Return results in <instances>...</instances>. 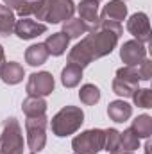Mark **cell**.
<instances>
[{
	"mask_svg": "<svg viewBox=\"0 0 152 154\" xmlns=\"http://www.w3.org/2000/svg\"><path fill=\"white\" fill-rule=\"evenodd\" d=\"M31 154H36V152H31Z\"/></svg>",
	"mask_w": 152,
	"mask_h": 154,
	"instance_id": "cell-34",
	"label": "cell"
},
{
	"mask_svg": "<svg viewBox=\"0 0 152 154\" xmlns=\"http://www.w3.org/2000/svg\"><path fill=\"white\" fill-rule=\"evenodd\" d=\"M22 111L27 116L45 115V111H47V100L43 97H32V95H29L22 102Z\"/></svg>",
	"mask_w": 152,
	"mask_h": 154,
	"instance_id": "cell-17",
	"label": "cell"
},
{
	"mask_svg": "<svg viewBox=\"0 0 152 154\" xmlns=\"http://www.w3.org/2000/svg\"><path fill=\"white\" fill-rule=\"evenodd\" d=\"M132 133L138 136V138H149L152 134V116L150 115H140L132 120V125H131Z\"/></svg>",
	"mask_w": 152,
	"mask_h": 154,
	"instance_id": "cell-20",
	"label": "cell"
},
{
	"mask_svg": "<svg viewBox=\"0 0 152 154\" xmlns=\"http://www.w3.org/2000/svg\"><path fill=\"white\" fill-rule=\"evenodd\" d=\"M45 32H47V25L39 23V22H34L31 18H22L14 25V34L20 39H32L36 36L45 34Z\"/></svg>",
	"mask_w": 152,
	"mask_h": 154,
	"instance_id": "cell-10",
	"label": "cell"
},
{
	"mask_svg": "<svg viewBox=\"0 0 152 154\" xmlns=\"http://www.w3.org/2000/svg\"><path fill=\"white\" fill-rule=\"evenodd\" d=\"M90 31V25L86 22H82L81 18H70L63 23V34H66L68 38H81L82 34H86Z\"/></svg>",
	"mask_w": 152,
	"mask_h": 154,
	"instance_id": "cell-18",
	"label": "cell"
},
{
	"mask_svg": "<svg viewBox=\"0 0 152 154\" xmlns=\"http://www.w3.org/2000/svg\"><path fill=\"white\" fill-rule=\"evenodd\" d=\"M0 154H23V134L14 116L5 118L2 124Z\"/></svg>",
	"mask_w": 152,
	"mask_h": 154,
	"instance_id": "cell-3",
	"label": "cell"
},
{
	"mask_svg": "<svg viewBox=\"0 0 152 154\" xmlns=\"http://www.w3.org/2000/svg\"><path fill=\"white\" fill-rule=\"evenodd\" d=\"M120 149V133L116 129H106L104 131V151L114 152Z\"/></svg>",
	"mask_w": 152,
	"mask_h": 154,
	"instance_id": "cell-27",
	"label": "cell"
},
{
	"mask_svg": "<svg viewBox=\"0 0 152 154\" xmlns=\"http://www.w3.org/2000/svg\"><path fill=\"white\" fill-rule=\"evenodd\" d=\"M27 0H4V4L9 7V9H13V11H20L22 7H23V4H25Z\"/></svg>",
	"mask_w": 152,
	"mask_h": 154,
	"instance_id": "cell-30",
	"label": "cell"
},
{
	"mask_svg": "<svg viewBox=\"0 0 152 154\" xmlns=\"http://www.w3.org/2000/svg\"><path fill=\"white\" fill-rule=\"evenodd\" d=\"M77 11H79V18L86 22L90 27L99 22V2L97 0H81V4L77 5Z\"/></svg>",
	"mask_w": 152,
	"mask_h": 154,
	"instance_id": "cell-14",
	"label": "cell"
},
{
	"mask_svg": "<svg viewBox=\"0 0 152 154\" xmlns=\"http://www.w3.org/2000/svg\"><path fill=\"white\" fill-rule=\"evenodd\" d=\"M84 122V111L77 106H65L61 111H57L50 122L52 133L59 138L70 136L79 131V127Z\"/></svg>",
	"mask_w": 152,
	"mask_h": 154,
	"instance_id": "cell-2",
	"label": "cell"
},
{
	"mask_svg": "<svg viewBox=\"0 0 152 154\" xmlns=\"http://www.w3.org/2000/svg\"><path fill=\"white\" fill-rule=\"evenodd\" d=\"M109 154H134V152H132V151H123V149H118V151L109 152Z\"/></svg>",
	"mask_w": 152,
	"mask_h": 154,
	"instance_id": "cell-32",
	"label": "cell"
},
{
	"mask_svg": "<svg viewBox=\"0 0 152 154\" xmlns=\"http://www.w3.org/2000/svg\"><path fill=\"white\" fill-rule=\"evenodd\" d=\"M108 115H109V118L113 122L122 124V122H125V120L131 118V115H132V106L129 102H125L123 99L122 100H113L108 106Z\"/></svg>",
	"mask_w": 152,
	"mask_h": 154,
	"instance_id": "cell-13",
	"label": "cell"
},
{
	"mask_svg": "<svg viewBox=\"0 0 152 154\" xmlns=\"http://www.w3.org/2000/svg\"><path fill=\"white\" fill-rule=\"evenodd\" d=\"M72 149L77 154H97L104 149V131L102 129H88L77 134L72 140Z\"/></svg>",
	"mask_w": 152,
	"mask_h": 154,
	"instance_id": "cell-5",
	"label": "cell"
},
{
	"mask_svg": "<svg viewBox=\"0 0 152 154\" xmlns=\"http://www.w3.org/2000/svg\"><path fill=\"white\" fill-rule=\"evenodd\" d=\"M116 79H122V81H127V82L138 86V82H140L138 68L136 66H122L116 70Z\"/></svg>",
	"mask_w": 152,
	"mask_h": 154,
	"instance_id": "cell-28",
	"label": "cell"
},
{
	"mask_svg": "<svg viewBox=\"0 0 152 154\" xmlns=\"http://www.w3.org/2000/svg\"><path fill=\"white\" fill-rule=\"evenodd\" d=\"M127 31L140 43H149L150 39V22L145 13H136L127 20Z\"/></svg>",
	"mask_w": 152,
	"mask_h": 154,
	"instance_id": "cell-9",
	"label": "cell"
},
{
	"mask_svg": "<svg viewBox=\"0 0 152 154\" xmlns=\"http://www.w3.org/2000/svg\"><path fill=\"white\" fill-rule=\"evenodd\" d=\"M48 56H50V54H48L45 43L31 45V47L25 50V61H27V65H31V66H39V65L47 63Z\"/></svg>",
	"mask_w": 152,
	"mask_h": 154,
	"instance_id": "cell-16",
	"label": "cell"
},
{
	"mask_svg": "<svg viewBox=\"0 0 152 154\" xmlns=\"http://www.w3.org/2000/svg\"><path fill=\"white\" fill-rule=\"evenodd\" d=\"M54 77L50 72H36L27 81V93L32 97H47L54 91Z\"/></svg>",
	"mask_w": 152,
	"mask_h": 154,
	"instance_id": "cell-7",
	"label": "cell"
},
{
	"mask_svg": "<svg viewBox=\"0 0 152 154\" xmlns=\"http://www.w3.org/2000/svg\"><path fill=\"white\" fill-rule=\"evenodd\" d=\"M79 99L86 106H95L100 100V90L95 84H84L79 91Z\"/></svg>",
	"mask_w": 152,
	"mask_h": 154,
	"instance_id": "cell-22",
	"label": "cell"
},
{
	"mask_svg": "<svg viewBox=\"0 0 152 154\" xmlns=\"http://www.w3.org/2000/svg\"><path fill=\"white\" fill-rule=\"evenodd\" d=\"M14 25H16L14 11L9 9L7 5H0V34L2 36L13 34L14 32Z\"/></svg>",
	"mask_w": 152,
	"mask_h": 154,
	"instance_id": "cell-19",
	"label": "cell"
},
{
	"mask_svg": "<svg viewBox=\"0 0 152 154\" xmlns=\"http://www.w3.org/2000/svg\"><path fill=\"white\" fill-rule=\"evenodd\" d=\"M132 102H134V106H138V108H152V91L149 88H138L134 93H132Z\"/></svg>",
	"mask_w": 152,
	"mask_h": 154,
	"instance_id": "cell-26",
	"label": "cell"
},
{
	"mask_svg": "<svg viewBox=\"0 0 152 154\" xmlns=\"http://www.w3.org/2000/svg\"><path fill=\"white\" fill-rule=\"evenodd\" d=\"M120 57L125 63V66H138L147 57V48H145L143 43H140L136 39H129L122 45Z\"/></svg>",
	"mask_w": 152,
	"mask_h": 154,
	"instance_id": "cell-8",
	"label": "cell"
},
{
	"mask_svg": "<svg viewBox=\"0 0 152 154\" xmlns=\"http://www.w3.org/2000/svg\"><path fill=\"white\" fill-rule=\"evenodd\" d=\"M127 16V5L123 4V0H111L108 5H104L102 14L99 20H109V22H122Z\"/></svg>",
	"mask_w": 152,
	"mask_h": 154,
	"instance_id": "cell-12",
	"label": "cell"
},
{
	"mask_svg": "<svg viewBox=\"0 0 152 154\" xmlns=\"http://www.w3.org/2000/svg\"><path fill=\"white\" fill-rule=\"evenodd\" d=\"M150 149H152V143L147 142V143H145V154H150Z\"/></svg>",
	"mask_w": 152,
	"mask_h": 154,
	"instance_id": "cell-33",
	"label": "cell"
},
{
	"mask_svg": "<svg viewBox=\"0 0 152 154\" xmlns=\"http://www.w3.org/2000/svg\"><path fill=\"white\" fill-rule=\"evenodd\" d=\"M68 43H70V38H68L66 34H63V32H54V34H50V36L47 38L45 47H47L48 54H52V56H61V54L66 52Z\"/></svg>",
	"mask_w": 152,
	"mask_h": 154,
	"instance_id": "cell-15",
	"label": "cell"
},
{
	"mask_svg": "<svg viewBox=\"0 0 152 154\" xmlns=\"http://www.w3.org/2000/svg\"><path fill=\"white\" fill-rule=\"evenodd\" d=\"M97 2H100V0H97Z\"/></svg>",
	"mask_w": 152,
	"mask_h": 154,
	"instance_id": "cell-35",
	"label": "cell"
},
{
	"mask_svg": "<svg viewBox=\"0 0 152 154\" xmlns=\"http://www.w3.org/2000/svg\"><path fill=\"white\" fill-rule=\"evenodd\" d=\"M74 154H77V152H74Z\"/></svg>",
	"mask_w": 152,
	"mask_h": 154,
	"instance_id": "cell-36",
	"label": "cell"
},
{
	"mask_svg": "<svg viewBox=\"0 0 152 154\" xmlns=\"http://www.w3.org/2000/svg\"><path fill=\"white\" fill-rule=\"evenodd\" d=\"M29 2H31V0H29Z\"/></svg>",
	"mask_w": 152,
	"mask_h": 154,
	"instance_id": "cell-37",
	"label": "cell"
},
{
	"mask_svg": "<svg viewBox=\"0 0 152 154\" xmlns=\"http://www.w3.org/2000/svg\"><path fill=\"white\" fill-rule=\"evenodd\" d=\"M82 79V68H79L75 65H66L61 72V82L65 88H75Z\"/></svg>",
	"mask_w": 152,
	"mask_h": 154,
	"instance_id": "cell-21",
	"label": "cell"
},
{
	"mask_svg": "<svg viewBox=\"0 0 152 154\" xmlns=\"http://www.w3.org/2000/svg\"><path fill=\"white\" fill-rule=\"evenodd\" d=\"M68 63H70V65H75L79 68H86V66L91 63V59H90V56L86 54V50L77 43L75 47L70 50V54H68Z\"/></svg>",
	"mask_w": 152,
	"mask_h": 154,
	"instance_id": "cell-23",
	"label": "cell"
},
{
	"mask_svg": "<svg viewBox=\"0 0 152 154\" xmlns=\"http://www.w3.org/2000/svg\"><path fill=\"white\" fill-rule=\"evenodd\" d=\"M138 75H140V81H150V77H152V61L150 59H143L138 66Z\"/></svg>",
	"mask_w": 152,
	"mask_h": 154,
	"instance_id": "cell-29",
	"label": "cell"
},
{
	"mask_svg": "<svg viewBox=\"0 0 152 154\" xmlns=\"http://www.w3.org/2000/svg\"><path fill=\"white\" fill-rule=\"evenodd\" d=\"M5 61V54H4V47L0 45V66H2V63Z\"/></svg>",
	"mask_w": 152,
	"mask_h": 154,
	"instance_id": "cell-31",
	"label": "cell"
},
{
	"mask_svg": "<svg viewBox=\"0 0 152 154\" xmlns=\"http://www.w3.org/2000/svg\"><path fill=\"white\" fill-rule=\"evenodd\" d=\"M136 90H138V86H136V84H131V82H127V81H122V79H116V77H114L113 91L118 95V97L129 99V97H132V93H134Z\"/></svg>",
	"mask_w": 152,
	"mask_h": 154,
	"instance_id": "cell-25",
	"label": "cell"
},
{
	"mask_svg": "<svg viewBox=\"0 0 152 154\" xmlns=\"http://www.w3.org/2000/svg\"><path fill=\"white\" fill-rule=\"evenodd\" d=\"M122 34H123V29L118 22L99 20L95 25L90 27L88 34L79 45L86 50V54L93 61V59H100V57L111 54Z\"/></svg>",
	"mask_w": 152,
	"mask_h": 154,
	"instance_id": "cell-1",
	"label": "cell"
},
{
	"mask_svg": "<svg viewBox=\"0 0 152 154\" xmlns=\"http://www.w3.org/2000/svg\"><path fill=\"white\" fill-rule=\"evenodd\" d=\"M140 147V138L132 133V129H125L123 133H120V149L123 151H134Z\"/></svg>",
	"mask_w": 152,
	"mask_h": 154,
	"instance_id": "cell-24",
	"label": "cell"
},
{
	"mask_svg": "<svg viewBox=\"0 0 152 154\" xmlns=\"http://www.w3.org/2000/svg\"><path fill=\"white\" fill-rule=\"evenodd\" d=\"M75 4L72 0H47V22L61 23L74 16Z\"/></svg>",
	"mask_w": 152,
	"mask_h": 154,
	"instance_id": "cell-6",
	"label": "cell"
},
{
	"mask_svg": "<svg viewBox=\"0 0 152 154\" xmlns=\"http://www.w3.org/2000/svg\"><path fill=\"white\" fill-rule=\"evenodd\" d=\"M25 77V70L16 61H4L0 66V79L5 84H18Z\"/></svg>",
	"mask_w": 152,
	"mask_h": 154,
	"instance_id": "cell-11",
	"label": "cell"
},
{
	"mask_svg": "<svg viewBox=\"0 0 152 154\" xmlns=\"http://www.w3.org/2000/svg\"><path fill=\"white\" fill-rule=\"evenodd\" d=\"M47 116H27L25 120V129H27V145L32 152H39L45 149L47 143Z\"/></svg>",
	"mask_w": 152,
	"mask_h": 154,
	"instance_id": "cell-4",
	"label": "cell"
}]
</instances>
